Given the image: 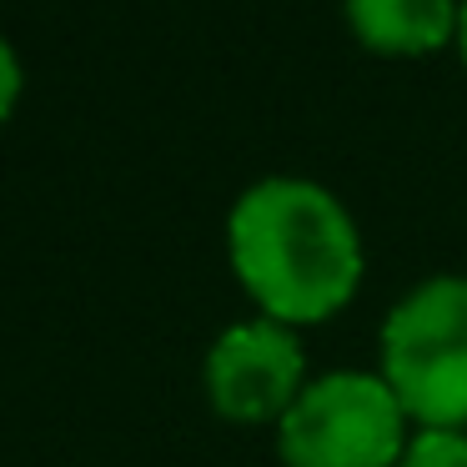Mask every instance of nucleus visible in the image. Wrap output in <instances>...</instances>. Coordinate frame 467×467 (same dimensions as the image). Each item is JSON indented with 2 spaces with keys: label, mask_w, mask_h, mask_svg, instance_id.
<instances>
[{
  "label": "nucleus",
  "mask_w": 467,
  "mask_h": 467,
  "mask_svg": "<svg viewBox=\"0 0 467 467\" xmlns=\"http://www.w3.org/2000/svg\"><path fill=\"white\" fill-rule=\"evenodd\" d=\"M226 256L262 317L317 327L362 286V232L352 212L306 176H266L226 216Z\"/></svg>",
  "instance_id": "nucleus-1"
},
{
  "label": "nucleus",
  "mask_w": 467,
  "mask_h": 467,
  "mask_svg": "<svg viewBox=\"0 0 467 467\" xmlns=\"http://www.w3.org/2000/svg\"><path fill=\"white\" fill-rule=\"evenodd\" d=\"M412 427H467V276H427L382 322V367Z\"/></svg>",
  "instance_id": "nucleus-2"
},
{
  "label": "nucleus",
  "mask_w": 467,
  "mask_h": 467,
  "mask_svg": "<svg viewBox=\"0 0 467 467\" xmlns=\"http://www.w3.org/2000/svg\"><path fill=\"white\" fill-rule=\"evenodd\" d=\"M412 442V417L382 372L312 377L276 422L282 467H397Z\"/></svg>",
  "instance_id": "nucleus-3"
},
{
  "label": "nucleus",
  "mask_w": 467,
  "mask_h": 467,
  "mask_svg": "<svg viewBox=\"0 0 467 467\" xmlns=\"http://www.w3.org/2000/svg\"><path fill=\"white\" fill-rule=\"evenodd\" d=\"M302 387H306V357L302 342H296V327L272 322V317L226 327L206 352V397L226 422L276 427Z\"/></svg>",
  "instance_id": "nucleus-4"
},
{
  "label": "nucleus",
  "mask_w": 467,
  "mask_h": 467,
  "mask_svg": "<svg viewBox=\"0 0 467 467\" xmlns=\"http://www.w3.org/2000/svg\"><path fill=\"white\" fill-rule=\"evenodd\" d=\"M347 31L372 56H432L457 46V0H347Z\"/></svg>",
  "instance_id": "nucleus-5"
},
{
  "label": "nucleus",
  "mask_w": 467,
  "mask_h": 467,
  "mask_svg": "<svg viewBox=\"0 0 467 467\" xmlns=\"http://www.w3.org/2000/svg\"><path fill=\"white\" fill-rule=\"evenodd\" d=\"M397 467H467V432L462 427H412Z\"/></svg>",
  "instance_id": "nucleus-6"
},
{
  "label": "nucleus",
  "mask_w": 467,
  "mask_h": 467,
  "mask_svg": "<svg viewBox=\"0 0 467 467\" xmlns=\"http://www.w3.org/2000/svg\"><path fill=\"white\" fill-rule=\"evenodd\" d=\"M16 101H21V61H16L11 41L0 36V121L16 111Z\"/></svg>",
  "instance_id": "nucleus-7"
},
{
  "label": "nucleus",
  "mask_w": 467,
  "mask_h": 467,
  "mask_svg": "<svg viewBox=\"0 0 467 467\" xmlns=\"http://www.w3.org/2000/svg\"><path fill=\"white\" fill-rule=\"evenodd\" d=\"M457 56L467 66V0H457Z\"/></svg>",
  "instance_id": "nucleus-8"
}]
</instances>
